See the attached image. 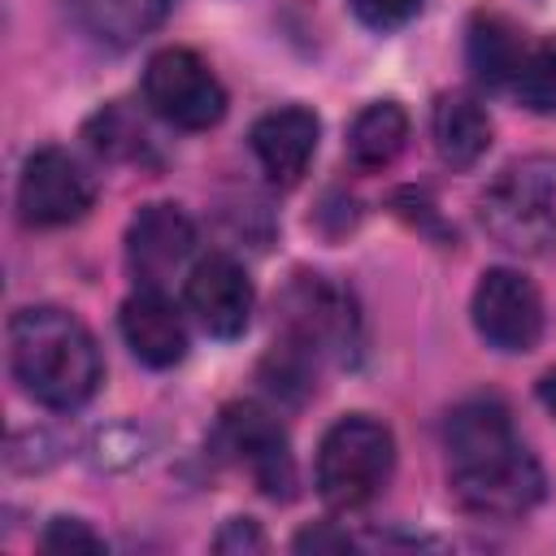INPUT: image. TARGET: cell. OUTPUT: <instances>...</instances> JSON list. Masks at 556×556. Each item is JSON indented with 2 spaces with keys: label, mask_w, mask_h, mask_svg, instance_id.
<instances>
[{
  "label": "cell",
  "mask_w": 556,
  "mask_h": 556,
  "mask_svg": "<svg viewBox=\"0 0 556 556\" xmlns=\"http://www.w3.org/2000/svg\"><path fill=\"white\" fill-rule=\"evenodd\" d=\"M195 248V226L178 204H143L126 230V265L143 287H161Z\"/></svg>",
  "instance_id": "obj_11"
},
{
  "label": "cell",
  "mask_w": 556,
  "mask_h": 556,
  "mask_svg": "<svg viewBox=\"0 0 556 556\" xmlns=\"http://www.w3.org/2000/svg\"><path fill=\"white\" fill-rule=\"evenodd\" d=\"M447 486L473 517L513 521L543 500V465L517 439L500 400H469L447 413Z\"/></svg>",
  "instance_id": "obj_1"
},
{
  "label": "cell",
  "mask_w": 556,
  "mask_h": 556,
  "mask_svg": "<svg viewBox=\"0 0 556 556\" xmlns=\"http://www.w3.org/2000/svg\"><path fill=\"white\" fill-rule=\"evenodd\" d=\"M513 96L530 113H556V35L530 43V52L513 78Z\"/></svg>",
  "instance_id": "obj_18"
},
{
  "label": "cell",
  "mask_w": 556,
  "mask_h": 556,
  "mask_svg": "<svg viewBox=\"0 0 556 556\" xmlns=\"http://www.w3.org/2000/svg\"><path fill=\"white\" fill-rule=\"evenodd\" d=\"M217 447L222 456H230L235 465L248 469V478L274 495V500H291V486H295V460H291V447H287V434L282 426L256 408V404H235L222 413L217 421Z\"/></svg>",
  "instance_id": "obj_7"
},
{
  "label": "cell",
  "mask_w": 556,
  "mask_h": 556,
  "mask_svg": "<svg viewBox=\"0 0 556 556\" xmlns=\"http://www.w3.org/2000/svg\"><path fill=\"white\" fill-rule=\"evenodd\" d=\"M352 4V13L365 22V26H374V30H395V26H404L408 17H417V9L426 4V0H348Z\"/></svg>",
  "instance_id": "obj_20"
},
{
  "label": "cell",
  "mask_w": 556,
  "mask_h": 556,
  "mask_svg": "<svg viewBox=\"0 0 556 556\" xmlns=\"http://www.w3.org/2000/svg\"><path fill=\"white\" fill-rule=\"evenodd\" d=\"M430 135H434V148H439L443 165L469 169L491 148V117L473 96L452 91V96H439V104L430 113Z\"/></svg>",
  "instance_id": "obj_15"
},
{
  "label": "cell",
  "mask_w": 556,
  "mask_h": 556,
  "mask_svg": "<svg viewBox=\"0 0 556 556\" xmlns=\"http://www.w3.org/2000/svg\"><path fill=\"white\" fill-rule=\"evenodd\" d=\"M43 547L48 552H104V539L100 534H91L83 521H74V517H56L52 526H48V534H43Z\"/></svg>",
  "instance_id": "obj_21"
},
{
  "label": "cell",
  "mask_w": 556,
  "mask_h": 556,
  "mask_svg": "<svg viewBox=\"0 0 556 556\" xmlns=\"http://www.w3.org/2000/svg\"><path fill=\"white\" fill-rule=\"evenodd\" d=\"M391 469H395L391 430L365 413L339 417L317 447V495L339 513L365 508L387 486Z\"/></svg>",
  "instance_id": "obj_4"
},
{
  "label": "cell",
  "mask_w": 556,
  "mask_h": 556,
  "mask_svg": "<svg viewBox=\"0 0 556 556\" xmlns=\"http://www.w3.org/2000/svg\"><path fill=\"white\" fill-rule=\"evenodd\" d=\"M9 369L43 408L70 413L87 404L104 378L91 330L65 308H22L9 321Z\"/></svg>",
  "instance_id": "obj_2"
},
{
  "label": "cell",
  "mask_w": 556,
  "mask_h": 556,
  "mask_svg": "<svg viewBox=\"0 0 556 556\" xmlns=\"http://www.w3.org/2000/svg\"><path fill=\"white\" fill-rule=\"evenodd\" d=\"M256 291L243 274V265L226 252H208L191 265L187 274V308L195 313V321L217 334V339H235L243 334L248 317H252Z\"/></svg>",
  "instance_id": "obj_10"
},
{
  "label": "cell",
  "mask_w": 556,
  "mask_h": 556,
  "mask_svg": "<svg viewBox=\"0 0 556 556\" xmlns=\"http://www.w3.org/2000/svg\"><path fill=\"white\" fill-rule=\"evenodd\" d=\"M143 104L178 130H208L226 113V87L191 48H161L143 65Z\"/></svg>",
  "instance_id": "obj_5"
},
{
  "label": "cell",
  "mask_w": 556,
  "mask_h": 556,
  "mask_svg": "<svg viewBox=\"0 0 556 556\" xmlns=\"http://www.w3.org/2000/svg\"><path fill=\"white\" fill-rule=\"evenodd\" d=\"M96 200L91 174L61 148H39L17 178V208L30 226H70Z\"/></svg>",
  "instance_id": "obj_8"
},
{
  "label": "cell",
  "mask_w": 556,
  "mask_h": 556,
  "mask_svg": "<svg viewBox=\"0 0 556 556\" xmlns=\"http://www.w3.org/2000/svg\"><path fill=\"white\" fill-rule=\"evenodd\" d=\"M295 547H300V552H326V547H352V539H348L343 530L317 526V530H300V534H295Z\"/></svg>",
  "instance_id": "obj_23"
},
{
  "label": "cell",
  "mask_w": 556,
  "mask_h": 556,
  "mask_svg": "<svg viewBox=\"0 0 556 556\" xmlns=\"http://www.w3.org/2000/svg\"><path fill=\"white\" fill-rule=\"evenodd\" d=\"M486 235L521 256H539L556 243V161L521 156L495 174L478 200Z\"/></svg>",
  "instance_id": "obj_3"
},
{
  "label": "cell",
  "mask_w": 556,
  "mask_h": 556,
  "mask_svg": "<svg viewBox=\"0 0 556 556\" xmlns=\"http://www.w3.org/2000/svg\"><path fill=\"white\" fill-rule=\"evenodd\" d=\"M408 143V113L395 100L365 104L348 126V161L365 174L387 169Z\"/></svg>",
  "instance_id": "obj_17"
},
{
  "label": "cell",
  "mask_w": 556,
  "mask_h": 556,
  "mask_svg": "<svg viewBox=\"0 0 556 556\" xmlns=\"http://www.w3.org/2000/svg\"><path fill=\"white\" fill-rule=\"evenodd\" d=\"M65 9L74 13V22L91 39L113 43V48H130L165 22L174 0H65Z\"/></svg>",
  "instance_id": "obj_16"
},
{
  "label": "cell",
  "mask_w": 556,
  "mask_h": 556,
  "mask_svg": "<svg viewBox=\"0 0 556 556\" xmlns=\"http://www.w3.org/2000/svg\"><path fill=\"white\" fill-rule=\"evenodd\" d=\"M469 313L495 352H530L543 339V295L521 269H486Z\"/></svg>",
  "instance_id": "obj_6"
},
{
  "label": "cell",
  "mask_w": 556,
  "mask_h": 556,
  "mask_svg": "<svg viewBox=\"0 0 556 556\" xmlns=\"http://www.w3.org/2000/svg\"><path fill=\"white\" fill-rule=\"evenodd\" d=\"M282 343L308 352L313 361L321 352H343L352 348L356 334V313H352V295L339 291L334 282H326L321 274H300L282 300Z\"/></svg>",
  "instance_id": "obj_9"
},
{
  "label": "cell",
  "mask_w": 556,
  "mask_h": 556,
  "mask_svg": "<svg viewBox=\"0 0 556 556\" xmlns=\"http://www.w3.org/2000/svg\"><path fill=\"white\" fill-rule=\"evenodd\" d=\"M530 43L521 35V26L495 9H478L469 17V39H465V56L478 83L486 87H513L521 61H526Z\"/></svg>",
  "instance_id": "obj_14"
},
{
  "label": "cell",
  "mask_w": 556,
  "mask_h": 556,
  "mask_svg": "<svg viewBox=\"0 0 556 556\" xmlns=\"http://www.w3.org/2000/svg\"><path fill=\"white\" fill-rule=\"evenodd\" d=\"M317 135H321V122L304 104H282V109L256 117L252 152H256L265 178L274 187H295L304 178L313 152H317Z\"/></svg>",
  "instance_id": "obj_12"
},
{
  "label": "cell",
  "mask_w": 556,
  "mask_h": 556,
  "mask_svg": "<svg viewBox=\"0 0 556 556\" xmlns=\"http://www.w3.org/2000/svg\"><path fill=\"white\" fill-rule=\"evenodd\" d=\"M87 135H91V143H96L100 152H109V156H117V161H139L143 148H148L143 126H139L126 109H104V113L91 122Z\"/></svg>",
  "instance_id": "obj_19"
},
{
  "label": "cell",
  "mask_w": 556,
  "mask_h": 556,
  "mask_svg": "<svg viewBox=\"0 0 556 556\" xmlns=\"http://www.w3.org/2000/svg\"><path fill=\"white\" fill-rule=\"evenodd\" d=\"M122 339L152 369H169V365H178L187 356L182 313L165 300L161 287H143L122 304Z\"/></svg>",
  "instance_id": "obj_13"
},
{
  "label": "cell",
  "mask_w": 556,
  "mask_h": 556,
  "mask_svg": "<svg viewBox=\"0 0 556 556\" xmlns=\"http://www.w3.org/2000/svg\"><path fill=\"white\" fill-rule=\"evenodd\" d=\"M539 400H543V408H547L552 421H556V369H547V374L539 378Z\"/></svg>",
  "instance_id": "obj_24"
},
{
  "label": "cell",
  "mask_w": 556,
  "mask_h": 556,
  "mask_svg": "<svg viewBox=\"0 0 556 556\" xmlns=\"http://www.w3.org/2000/svg\"><path fill=\"white\" fill-rule=\"evenodd\" d=\"M217 552H261L265 547V534L256 530V521H248V517H235L222 534H217V543H213Z\"/></svg>",
  "instance_id": "obj_22"
}]
</instances>
